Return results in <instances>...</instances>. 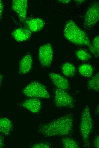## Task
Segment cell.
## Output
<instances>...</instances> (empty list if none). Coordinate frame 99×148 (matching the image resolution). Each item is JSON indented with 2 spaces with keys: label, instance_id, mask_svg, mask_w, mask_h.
<instances>
[{
  "label": "cell",
  "instance_id": "1",
  "mask_svg": "<svg viewBox=\"0 0 99 148\" xmlns=\"http://www.w3.org/2000/svg\"><path fill=\"white\" fill-rule=\"evenodd\" d=\"M73 120L70 114L40 125L38 132L46 137L65 136L70 135L73 128Z\"/></svg>",
  "mask_w": 99,
  "mask_h": 148
},
{
  "label": "cell",
  "instance_id": "2",
  "mask_svg": "<svg viewBox=\"0 0 99 148\" xmlns=\"http://www.w3.org/2000/svg\"><path fill=\"white\" fill-rule=\"evenodd\" d=\"M63 33L66 38L74 44L88 46L90 44L86 34L72 20L67 22Z\"/></svg>",
  "mask_w": 99,
  "mask_h": 148
},
{
  "label": "cell",
  "instance_id": "23",
  "mask_svg": "<svg viewBox=\"0 0 99 148\" xmlns=\"http://www.w3.org/2000/svg\"><path fill=\"white\" fill-rule=\"evenodd\" d=\"M3 9V1L0 0V20L1 17Z\"/></svg>",
  "mask_w": 99,
  "mask_h": 148
},
{
  "label": "cell",
  "instance_id": "11",
  "mask_svg": "<svg viewBox=\"0 0 99 148\" xmlns=\"http://www.w3.org/2000/svg\"><path fill=\"white\" fill-rule=\"evenodd\" d=\"M28 29L31 32H35L41 30L44 27V22L40 18L30 19L25 21Z\"/></svg>",
  "mask_w": 99,
  "mask_h": 148
},
{
  "label": "cell",
  "instance_id": "12",
  "mask_svg": "<svg viewBox=\"0 0 99 148\" xmlns=\"http://www.w3.org/2000/svg\"><path fill=\"white\" fill-rule=\"evenodd\" d=\"M32 64V59L31 55L28 54L21 60L19 63V71L21 74H25L30 70Z\"/></svg>",
  "mask_w": 99,
  "mask_h": 148
},
{
  "label": "cell",
  "instance_id": "9",
  "mask_svg": "<svg viewBox=\"0 0 99 148\" xmlns=\"http://www.w3.org/2000/svg\"><path fill=\"white\" fill-rule=\"evenodd\" d=\"M49 75L53 83L58 89L65 91L68 89L69 82L65 78L60 74L54 73H50Z\"/></svg>",
  "mask_w": 99,
  "mask_h": 148
},
{
  "label": "cell",
  "instance_id": "20",
  "mask_svg": "<svg viewBox=\"0 0 99 148\" xmlns=\"http://www.w3.org/2000/svg\"><path fill=\"white\" fill-rule=\"evenodd\" d=\"M51 147V145L48 143H39L34 145L31 146L33 148H49Z\"/></svg>",
  "mask_w": 99,
  "mask_h": 148
},
{
  "label": "cell",
  "instance_id": "14",
  "mask_svg": "<svg viewBox=\"0 0 99 148\" xmlns=\"http://www.w3.org/2000/svg\"><path fill=\"white\" fill-rule=\"evenodd\" d=\"M13 125L11 121L5 117L0 118V133L6 136L10 135Z\"/></svg>",
  "mask_w": 99,
  "mask_h": 148
},
{
  "label": "cell",
  "instance_id": "15",
  "mask_svg": "<svg viewBox=\"0 0 99 148\" xmlns=\"http://www.w3.org/2000/svg\"><path fill=\"white\" fill-rule=\"evenodd\" d=\"M62 71L63 74L68 77H73L76 73V69L72 64L66 62L62 66Z\"/></svg>",
  "mask_w": 99,
  "mask_h": 148
},
{
  "label": "cell",
  "instance_id": "7",
  "mask_svg": "<svg viewBox=\"0 0 99 148\" xmlns=\"http://www.w3.org/2000/svg\"><path fill=\"white\" fill-rule=\"evenodd\" d=\"M53 57V50L50 44H47L40 47L38 52V58L42 67H50L52 63Z\"/></svg>",
  "mask_w": 99,
  "mask_h": 148
},
{
  "label": "cell",
  "instance_id": "10",
  "mask_svg": "<svg viewBox=\"0 0 99 148\" xmlns=\"http://www.w3.org/2000/svg\"><path fill=\"white\" fill-rule=\"evenodd\" d=\"M41 104V102L39 99L33 98L25 101L22 103V105L32 113H36L40 111Z\"/></svg>",
  "mask_w": 99,
  "mask_h": 148
},
{
  "label": "cell",
  "instance_id": "6",
  "mask_svg": "<svg viewBox=\"0 0 99 148\" xmlns=\"http://www.w3.org/2000/svg\"><path fill=\"white\" fill-rule=\"evenodd\" d=\"M99 5L97 1L92 4L86 13L84 24L87 28H89L94 25L98 22L99 18Z\"/></svg>",
  "mask_w": 99,
  "mask_h": 148
},
{
  "label": "cell",
  "instance_id": "4",
  "mask_svg": "<svg viewBox=\"0 0 99 148\" xmlns=\"http://www.w3.org/2000/svg\"><path fill=\"white\" fill-rule=\"evenodd\" d=\"M23 94L26 96L32 98H48L50 95L46 87L40 83L33 81L23 89Z\"/></svg>",
  "mask_w": 99,
  "mask_h": 148
},
{
  "label": "cell",
  "instance_id": "3",
  "mask_svg": "<svg viewBox=\"0 0 99 148\" xmlns=\"http://www.w3.org/2000/svg\"><path fill=\"white\" fill-rule=\"evenodd\" d=\"M93 126V121L90 108L87 106L83 109L81 117L80 132L84 146L89 147V137Z\"/></svg>",
  "mask_w": 99,
  "mask_h": 148
},
{
  "label": "cell",
  "instance_id": "24",
  "mask_svg": "<svg viewBox=\"0 0 99 148\" xmlns=\"http://www.w3.org/2000/svg\"><path fill=\"white\" fill-rule=\"evenodd\" d=\"M4 138L3 136L0 135V148L4 146Z\"/></svg>",
  "mask_w": 99,
  "mask_h": 148
},
{
  "label": "cell",
  "instance_id": "26",
  "mask_svg": "<svg viewBox=\"0 0 99 148\" xmlns=\"http://www.w3.org/2000/svg\"><path fill=\"white\" fill-rule=\"evenodd\" d=\"M95 113L96 114H99V106L98 105L96 107L95 110Z\"/></svg>",
  "mask_w": 99,
  "mask_h": 148
},
{
  "label": "cell",
  "instance_id": "8",
  "mask_svg": "<svg viewBox=\"0 0 99 148\" xmlns=\"http://www.w3.org/2000/svg\"><path fill=\"white\" fill-rule=\"evenodd\" d=\"M28 6V1L26 0H14L12 1V9L17 14L22 23L26 20Z\"/></svg>",
  "mask_w": 99,
  "mask_h": 148
},
{
  "label": "cell",
  "instance_id": "17",
  "mask_svg": "<svg viewBox=\"0 0 99 148\" xmlns=\"http://www.w3.org/2000/svg\"><path fill=\"white\" fill-rule=\"evenodd\" d=\"M87 87L89 89L97 92L99 90V74L98 73L87 82Z\"/></svg>",
  "mask_w": 99,
  "mask_h": 148
},
{
  "label": "cell",
  "instance_id": "22",
  "mask_svg": "<svg viewBox=\"0 0 99 148\" xmlns=\"http://www.w3.org/2000/svg\"><path fill=\"white\" fill-rule=\"evenodd\" d=\"M93 144L95 147L96 148L99 147V137L98 135H97L95 138Z\"/></svg>",
  "mask_w": 99,
  "mask_h": 148
},
{
  "label": "cell",
  "instance_id": "5",
  "mask_svg": "<svg viewBox=\"0 0 99 148\" xmlns=\"http://www.w3.org/2000/svg\"><path fill=\"white\" fill-rule=\"evenodd\" d=\"M55 103L58 107L73 108L74 106L73 98L65 90L57 88L55 93Z\"/></svg>",
  "mask_w": 99,
  "mask_h": 148
},
{
  "label": "cell",
  "instance_id": "18",
  "mask_svg": "<svg viewBox=\"0 0 99 148\" xmlns=\"http://www.w3.org/2000/svg\"><path fill=\"white\" fill-rule=\"evenodd\" d=\"M62 146L64 148H78L79 147L77 142L73 139L68 137L63 138L61 139Z\"/></svg>",
  "mask_w": 99,
  "mask_h": 148
},
{
  "label": "cell",
  "instance_id": "19",
  "mask_svg": "<svg viewBox=\"0 0 99 148\" xmlns=\"http://www.w3.org/2000/svg\"><path fill=\"white\" fill-rule=\"evenodd\" d=\"M75 54L78 59L82 61H88L91 58L90 54L84 50L80 49L77 50Z\"/></svg>",
  "mask_w": 99,
  "mask_h": 148
},
{
  "label": "cell",
  "instance_id": "25",
  "mask_svg": "<svg viewBox=\"0 0 99 148\" xmlns=\"http://www.w3.org/2000/svg\"><path fill=\"white\" fill-rule=\"evenodd\" d=\"M58 1L61 3H68L70 2V0H58Z\"/></svg>",
  "mask_w": 99,
  "mask_h": 148
},
{
  "label": "cell",
  "instance_id": "21",
  "mask_svg": "<svg viewBox=\"0 0 99 148\" xmlns=\"http://www.w3.org/2000/svg\"><path fill=\"white\" fill-rule=\"evenodd\" d=\"M99 36H97L94 39L93 42L92 46L96 51V52L99 53Z\"/></svg>",
  "mask_w": 99,
  "mask_h": 148
},
{
  "label": "cell",
  "instance_id": "16",
  "mask_svg": "<svg viewBox=\"0 0 99 148\" xmlns=\"http://www.w3.org/2000/svg\"><path fill=\"white\" fill-rule=\"evenodd\" d=\"M78 69L80 74L85 77H90L93 73V69L92 67L87 64L81 65L79 66Z\"/></svg>",
  "mask_w": 99,
  "mask_h": 148
},
{
  "label": "cell",
  "instance_id": "13",
  "mask_svg": "<svg viewBox=\"0 0 99 148\" xmlns=\"http://www.w3.org/2000/svg\"><path fill=\"white\" fill-rule=\"evenodd\" d=\"M31 32L27 28H20L14 30L12 35L17 41L21 42L28 39L31 37Z\"/></svg>",
  "mask_w": 99,
  "mask_h": 148
},
{
  "label": "cell",
  "instance_id": "27",
  "mask_svg": "<svg viewBox=\"0 0 99 148\" xmlns=\"http://www.w3.org/2000/svg\"><path fill=\"white\" fill-rule=\"evenodd\" d=\"M2 79V76L0 73V87L1 86Z\"/></svg>",
  "mask_w": 99,
  "mask_h": 148
}]
</instances>
